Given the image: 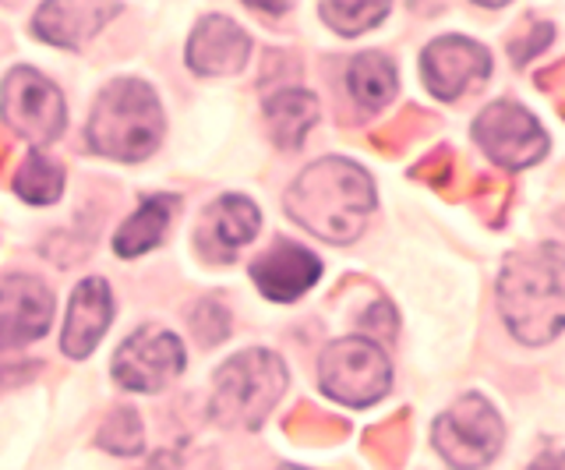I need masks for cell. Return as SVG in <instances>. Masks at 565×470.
Listing matches in <instances>:
<instances>
[{"mask_svg": "<svg viewBox=\"0 0 565 470\" xmlns=\"http://www.w3.org/2000/svg\"><path fill=\"white\" fill-rule=\"evenodd\" d=\"M53 319V293L29 276L0 280V351L40 340Z\"/></svg>", "mask_w": 565, "mask_h": 470, "instance_id": "obj_11", "label": "cell"}, {"mask_svg": "<svg viewBox=\"0 0 565 470\" xmlns=\"http://www.w3.org/2000/svg\"><path fill=\"white\" fill-rule=\"evenodd\" d=\"M318 382H322L326 396L340 399V404L367 407L379 404L393 386V368H388V357L379 343L353 337L326 346L322 364H318Z\"/></svg>", "mask_w": 565, "mask_h": 470, "instance_id": "obj_5", "label": "cell"}, {"mask_svg": "<svg viewBox=\"0 0 565 470\" xmlns=\"http://www.w3.org/2000/svg\"><path fill=\"white\" fill-rule=\"evenodd\" d=\"M435 449L456 470H477L494 460L502 449L505 428L502 417L481 396H463L452 410H446L435 421Z\"/></svg>", "mask_w": 565, "mask_h": 470, "instance_id": "obj_6", "label": "cell"}, {"mask_svg": "<svg viewBox=\"0 0 565 470\" xmlns=\"http://www.w3.org/2000/svg\"><path fill=\"white\" fill-rule=\"evenodd\" d=\"M375 209V184L358 163L322 160L308 167L287 191V213L329 245L361 237Z\"/></svg>", "mask_w": 565, "mask_h": 470, "instance_id": "obj_1", "label": "cell"}, {"mask_svg": "<svg viewBox=\"0 0 565 470\" xmlns=\"http://www.w3.org/2000/svg\"><path fill=\"white\" fill-rule=\"evenodd\" d=\"M282 389H287V368L269 351H244L230 357L216 372V393H212V417L220 425L258 428L265 421Z\"/></svg>", "mask_w": 565, "mask_h": 470, "instance_id": "obj_4", "label": "cell"}, {"mask_svg": "<svg viewBox=\"0 0 565 470\" xmlns=\"http://www.w3.org/2000/svg\"><path fill=\"white\" fill-rule=\"evenodd\" d=\"M252 57V40L247 32L223 19V14H209L191 32L188 43V64L199 75H234Z\"/></svg>", "mask_w": 565, "mask_h": 470, "instance_id": "obj_13", "label": "cell"}, {"mask_svg": "<svg viewBox=\"0 0 565 470\" xmlns=\"http://www.w3.org/2000/svg\"><path fill=\"white\" fill-rule=\"evenodd\" d=\"M0 114L14 135L32 146L57 142L64 131V96L50 78L32 67H14L0 85Z\"/></svg>", "mask_w": 565, "mask_h": 470, "instance_id": "obj_7", "label": "cell"}, {"mask_svg": "<svg viewBox=\"0 0 565 470\" xmlns=\"http://www.w3.org/2000/svg\"><path fill=\"white\" fill-rule=\"evenodd\" d=\"M491 72V57L481 43L467 36H441L420 57V78L438 99H459Z\"/></svg>", "mask_w": 565, "mask_h": 470, "instance_id": "obj_10", "label": "cell"}, {"mask_svg": "<svg viewBox=\"0 0 565 470\" xmlns=\"http://www.w3.org/2000/svg\"><path fill=\"white\" fill-rule=\"evenodd\" d=\"M318 276H322V263L294 241H276L252 263V280L269 301H297L318 284Z\"/></svg>", "mask_w": 565, "mask_h": 470, "instance_id": "obj_12", "label": "cell"}, {"mask_svg": "<svg viewBox=\"0 0 565 470\" xmlns=\"http://www.w3.org/2000/svg\"><path fill=\"white\" fill-rule=\"evenodd\" d=\"M258 209L241 199V195H226L220 199L216 205H209L205 209V216H202V237H199V245L209 252V255H216V258H234V252L241 245H247V241H255L258 234Z\"/></svg>", "mask_w": 565, "mask_h": 470, "instance_id": "obj_15", "label": "cell"}, {"mask_svg": "<svg viewBox=\"0 0 565 470\" xmlns=\"http://www.w3.org/2000/svg\"><path fill=\"white\" fill-rule=\"evenodd\" d=\"M530 470H562V460H558V452H544V457L530 467Z\"/></svg>", "mask_w": 565, "mask_h": 470, "instance_id": "obj_24", "label": "cell"}, {"mask_svg": "<svg viewBox=\"0 0 565 470\" xmlns=\"http://www.w3.org/2000/svg\"><path fill=\"white\" fill-rule=\"evenodd\" d=\"M191 329L202 337V343H205V346H212V343H220V340L226 337L230 316H226L223 308H216V305H202V308H199V316L191 319Z\"/></svg>", "mask_w": 565, "mask_h": 470, "instance_id": "obj_23", "label": "cell"}, {"mask_svg": "<svg viewBox=\"0 0 565 470\" xmlns=\"http://www.w3.org/2000/svg\"><path fill=\"white\" fill-rule=\"evenodd\" d=\"M473 138H477V146L505 170H523L530 163H537L547 152V138L541 125L509 99L491 103V107L477 117Z\"/></svg>", "mask_w": 565, "mask_h": 470, "instance_id": "obj_9", "label": "cell"}, {"mask_svg": "<svg viewBox=\"0 0 565 470\" xmlns=\"http://www.w3.org/2000/svg\"><path fill=\"white\" fill-rule=\"evenodd\" d=\"M14 191L32 205H50L64 191V170L57 163H50L43 152H32L14 173Z\"/></svg>", "mask_w": 565, "mask_h": 470, "instance_id": "obj_20", "label": "cell"}, {"mask_svg": "<svg viewBox=\"0 0 565 470\" xmlns=\"http://www.w3.org/2000/svg\"><path fill=\"white\" fill-rule=\"evenodd\" d=\"M322 19L335 29L343 32V36H358L364 29H375L385 14H388V4H322Z\"/></svg>", "mask_w": 565, "mask_h": 470, "instance_id": "obj_22", "label": "cell"}, {"mask_svg": "<svg viewBox=\"0 0 565 470\" xmlns=\"http://www.w3.org/2000/svg\"><path fill=\"white\" fill-rule=\"evenodd\" d=\"M173 213H177V199H170V195H152V199H146L138 213L117 231L114 252L120 258H135V255L152 252L159 241L167 237V226H170Z\"/></svg>", "mask_w": 565, "mask_h": 470, "instance_id": "obj_18", "label": "cell"}, {"mask_svg": "<svg viewBox=\"0 0 565 470\" xmlns=\"http://www.w3.org/2000/svg\"><path fill=\"white\" fill-rule=\"evenodd\" d=\"M99 446L117 452V457H138L146 446V431H141V417L131 407H117L99 431Z\"/></svg>", "mask_w": 565, "mask_h": 470, "instance_id": "obj_21", "label": "cell"}, {"mask_svg": "<svg viewBox=\"0 0 565 470\" xmlns=\"http://www.w3.org/2000/svg\"><path fill=\"white\" fill-rule=\"evenodd\" d=\"M318 120V99L305 89H282L265 103V125L273 142L282 149H297Z\"/></svg>", "mask_w": 565, "mask_h": 470, "instance_id": "obj_17", "label": "cell"}, {"mask_svg": "<svg viewBox=\"0 0 565 470\" xmlns=\"http://www.w3.org/2000/svg\"><path fill=\"white\" fill-rule=\"evenodd\" d=\"M117 14H120L117 4H61L57 0V4H43L35 11L32 29L35 36L53 46H82L106 22H114Z\"/></svg>", "mask_w": 565, "mask_h": 470, "instance_id": "obj_16", "label": "cell"}, {"mask_svg": "<svg viewBox=\"0 0 565 470\" xmlns=\"http://www.w3.org/2000/svg\"><path fill=\"white\" fill-rule=\"evenodd\" d=\"M181 368H184L181 340L159 325L138 329L114 354V378L124 389L135 393H159L181 375Z\"/></svg>", "mask_w": 565, "mask_h": 470, "instance_id": "obj_8", "label": "cell"}, {"mask_svg": "<svg viewBox=\"0 0 565 470\" xmlns=\"http://www.w3.org/2000/svg\"><path fill=\"white\" fill-rule=\"evenodd\" d=\"M88 146L110 160L138 163L156 152L163 138V110L146 82H114L99 93L93 117H88Z\"/></svg>", "mask_w": 565, "mask_h": 470, "instance_id": "obj_3", "label": "cell"}, {"mask_svg": "<svg viewBox=\"0 0 565 470\" xmlns=\"http://www.w3.org/2000/svg\"><path fill=\"white\" fill-rule=\"evenodd\" d=\"M499 308L523 343H547L562 329V248L512 255L499 284Z\"/></svg>", "mask_w": 565, "mask_h": 470, "instance_id": "obj_2", "label": "cell"}, {"mask_svg": "<svg viewBox=\"0 0 565 470\" xmlns=\"http://www.w3.org/2000/svg\"><path fill=\"white\" fill-rule=\"evenodd\" d=\"M396 64L382 57V54H361L353 57L350 72H347V85L350 96L361 103L364 110H382L388 99L396 96Z\"/></svg>", "mask_w": 565, "mask_h": 470, "instance_id": "obj_19", "label": "cell"}, {"mask_svg": "<svg viewBox=\"0 0 565 470\" xmlns=\"http://www.w3.org/2000/svg\"><path fill=\"white\" fill-rule=\"evenodd\" d=\"M114 322V293L103 280H85L78 284L75 298H71V311L64 322L61 346L67 357H85L96 351V343Z\"/></svg>", "mask_w": 565, "mask_h": 470, "instance_id": "obj_14", "label": "cell"}]
</instances>
